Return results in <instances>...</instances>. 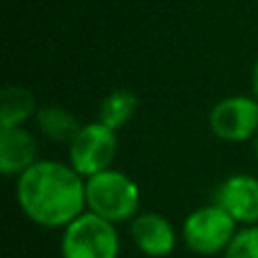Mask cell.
Returning <instances> with one entry per match:
<instances>
[{
  "mask_svg": "<svg viewBox=\"0 0 258 258\" xmlns=\"http://www.w3.org/2000/svg\"><path fill=\"white\" fill-rule=\"evenodd\" d=\"M16 200L34 224L66 229L86 209V179L61 161H36L18 177Z\"/></svg>",
  "mask_w": 258,
  "mask_h": 258,
  "instance_id": "1",
  "label": "cell"
},
{
  "mask_svg": "<svg viewBox=\"0 0 258 258\" xmlns=\"http://www.w3.org/2000/svg\"><path fill=\"white\" fill-rule=\"evenodd\" d=\"M141 206V188L120 170H104L86 179V209L113 224L132 222Z\"/></svg>",
  "mask_w": 258,
  "mask_h": 258,
  "instance_id": "2",
  "label": "cell"
},
{
  "mask_svg": "<svg viewBox=\"0 0 258 258\" xmlns=\"http://www.w3.org/2000/svg\"><path fill=\"white\" fill-rule=\"evenodd\" d=\"M120 238L113 222L84 211L61 236V258H118Z\"/></svg>",
  "mask_w": 258,
  "mask_h": 258,
  "instance_id": "3",
  "label": "cell"
},
{
  "mask_svg": "<svg viewBox=\"0 0 258 258\" xmlns=\"http://www.w3.org/2000/svg\"><path fill=\"white\" fill-rule=\"evenodd\" d=\"M238 233V222L213 202L195 209L181 227V240L192 254L215 256L224 254Z\"/></svg>",
  "mask_w": 258,
  "mask_h": 258,
  "instance_id": "4",
  "label": "cell"
},
{
  "mask_svg": "<svg viewBox=\"0 0 258 258\" xmlns=\"http://www.w3.org/2000/svg\"><path fill=\"white\" fill-rule=\"evenodd\" d=\"M118 154V132L109 129L100 120L82 125L68 143V163L84 179L111 168Z\"/></svg>",
  "mask_w": 258,
  "mask_h": 258,
  "instance_id": "5",
  "label": "cell"
},
{
  "mask_svg": "<svg viewBox=\"0 0 258 258\" xmlns=\"http://www.w3.org/2000/svg\"><path fill=\"white\" fill-rule=\"evenodd\" d=\"M213 136L227 143L254 141L258 134V100L254 95L222 98L209 113Z\"/></svg>",
  "mask_w": 258,
  "mask_h": 258,
  "instance_id": "6",
  "label": "cell"
},
{
  "mask_svg": "<svg viewBox=\"0 0 258 258\" xmlns=\"http://www.w3.org/2000/svg\"><path fill=\"white\" fill-rule=\"evenodd\" d=\"M129 236H132L134 247L147 258H168L177 249L179 240L172 222L154 211L138 213L129 222Z\"/></svg>",
  "mask_w": 258,
  "mask_h": 258,
  "instance_id": "7",
  "label": "cell"
},
{
  "mask_svg": "<svg viewBox=\"0 0 258 258\" xmlns=\"http://www.w3.org/2000/svg\"><path fill=\"white\" fill-rule=\"evenodd\" d=\"M215 204L222 206L238 224H258V179L251 174H231L218 188Z\"/></svg>",
  "mask_w": 258,
  "mask_h": 258,
  "instance_id": "8",
  "label": "cell"
},
{
  "mask_svg": "<svg viewBox=\"0 0 258 258\" xmlns=\"http://www.w3.org/2000/svg\"><path fill=\"white\" fill-rule=\"evenodd\" d=\"M36 138L23 127L0 129V172L5 177H21L36 163Z\"/></svg>",
  "mask_w": 258,
  "mask_h": 258,
  "instance_id": "9",
  "label": "cell"
},
{
  "mask_svg": "<svg viewBox=\"0 0 258 258\" xmlns=\"http://www.w3.org/2000/svg\"><path fill=\"white\" fill-rule=\"evenodd\" d=\"M36 98L25 86H5L0 93V127H23L30 118H36Z\"/></svg>",
  "mask_w": 258,
  "mask_h": 258,
  "instance_id": "10",
  "label": "cell"
},
{
  "mask_svg": "<svg viewBox=\"0 0 258 258\" xmlns=\"http://www.w3.org/2000/svg\"><path fill=\"white\" fill-rule=\"evenodd\" d=\"M36 125H39L43 136L57 143H71L75 138V134L82 129V122L77 120L75 113H71L66 107H59V104L39 107Z\"/></svg>",
  "mask_w": 258,
  "mask_h": 258,
  "instance_id": "11",
  "label": "cell"
},
{
  "mask_svg": "<svg viewBox=\"0 0 258 258\" xmlns=\"http://www.w3.org/2000/svg\"><path fill=\"white\" fill-rule=\"evenodd\" d=\"M138 111V95L129 89H116L102 100L100 104L98 120L107 125L113 132H120L132 122V118Z\"/></svg>",
  "mask_w": 258,
  "mask_h": 258,
  "instance_id": "12",
  "label": "cell"
},
{
  "mask_svg": "<svg viewBox=\"0 0 258 258\" xmlns=\"http://www.w3.org/2000/svg\"><path fill=\"white\" fill-rule=\"evenodd\" d=\"M224 258H258V224L238 229L236 238L224 251Z\"/></svg>",
  "mask_w": 258,
  "mask_h": 258,
  "instance_id": "13",
  "label": "cell"
},
{
  "mask_svg": "<svg viewBox=\"0 0 258 258\" xmlns=\"http://www.w3.org/2000/svg\"><path fill=\"white\" fill-rule=\"evenodd\" d=\"M251 89H254V98L258 100V59L254 63V71H251Z\"/></svg>",
  "mask_w": 258,
  "mask_h": 258,
  "instance_id": "14",
  "label": "cell"
},
{
  "mask_svg": "<svg viewBox=\"0 0 258 258\" xmlns=\"http://www.w3.org/2000/svg\"><path fill=\"white\" fill-rule=\"evenodd\" d=\"M254 154H256V161H258V134H256V138H254Z\"/></svg>",
  "mask_w": 258,
  "mask_h": 258,
  "instance_id": "15",
  "label": "cell"
}]
</instances>
